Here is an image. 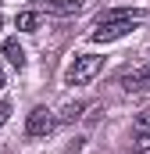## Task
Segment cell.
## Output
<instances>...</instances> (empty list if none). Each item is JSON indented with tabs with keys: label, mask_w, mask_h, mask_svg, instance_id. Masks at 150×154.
Returning <instances> with one entry per match:
<instances>
[{
	"label": "cell",
	"mask_w": 150,
	"mask_h": 154,
	"mask_svg": "<svg viewBox=\"0 0 150 154\" xmlns=\"http://www.w3.org/2000/svg\"><path fill=\"white\" fill-rule=\"evenodd\" d=\"M4 57H7L14 68H25V50H22L18 39H7V43H4Z\"/></svg>",
	"instance_id": "6"
},
{
	"label": "cell",
	"mask_w": 150,
	"mask_h": 154,
	"mask_svg": "<svg viewBox=\"0 0 150 154\" xmlns=\"http://www.w3.org/2000/svg\"><path fill=\"white\" fill-rule=\"evenodd\" d=\"M136 22L140 18H122V22H100L93 32H89V39L93 43H111V39H122V36H129L132 29H136Z\"/></svg>",
	"instance_id": "2"
},
{
	"label": "cell",
	"mask_w": 150,
	"mask_h": 154,
	"mask_svg": "<svg viewBox=\"0 0 150 154\" xmlns=\"http://www.w3.org/2000/svg\"><path fill=\"white\" fill-rule=\"evenodd\" d=\"M14 25H18L22 32H36V25H39V14H36V11H22V14L14 18Z\"/></svg>",
	"instance_id": "7"
},
{
	"label": "cell",
	"mask_w": 150,
	"mask_h": 154,
	"mask_svg": "<svg viewBox=\"0 0 150 154\" xmlns=\"http://www.w3.org/2000/svg\"><path fill=\"white\" fill-rule=\"evenodd\" d=\"M125 90L129 93H140V90H150V61H143L140 68H132V72H125Z\"/></svg>",
	"instance_id": "4"
},
{
	"label": "cell",
	"mask_w": 150,
	"mask_h": 154,
	"mask_svg": "<svg viewBox=\"0 0 150 154\" xmlns=\"http://www.w3.org/2000/svg\"><path fill=\"white\" fill-rule=\"evenodd\" d=\"M7 115H11V104H7V100H0V125L7 122Z\"/></svg>",
	"instance_id": "11"
},
{
	"label": "cell",
	"mask_w": 150,
	"mask_h": 154,
	"mask_svg": "<svg viewBox=\"0 0 150 154\" xmlns=\"http://www.w3.org/2000/svg\"><path fill=\"white\" fill-rule=\"evenodd\" d=\"M100 68H104V57H97V54H79L72 65H68V72H64V82H68V86H82V82H89L93 75H100Z\"/></svg>",
	"instance_id": "1"
},
{
	"label": "cell",
	"mask_w": 150,
	"mask_h": 154,
	"mask_svg": "<svg viewBox=\"0 0 150 154\" xmlns=\"http://www.w3.org/2000/svg\"><path fill=\"white\" fill-rule=\"evenodd\" d=\"M136 154H150V136H140L136 140Z\"/></svg>",
	"instance_id": "10"
},
{
	"label": "cell",
	"mask_w": 150,
	"mask_h": 154,
	"mask_svg": "<svg viewBox=\"0 0 150 154\" xmlns=\"http://www.w3.org/2000/svg\"><path fill=\"white\" fill-rule=\"evenodd\" d=\"M0 90H4V72H0Z\"/></svg>",
	"instance_id": "12"
},
{
	"label": "cell",
	"mask_w": 150,
	"mask_h": 154,
	"mask_svg": "<svg viewBox=\"0 0 150 154\" xmlns=\"http://www.w3.org/2000/svg\"><path fill=\"white\" fill-rule=\"evenodd\" d=\"M82 111H86V104H82V100H75V104H64V111H61V118H64V122H75V118L82 115Z\"/></svg>",
	"instance_id": "9"
},
{
	"label": "cell",
	"mask_w": 150,
	"mask_h": 154,
	"mask_svg": "<svg viewBox=\"0 0 150 154\" xmlns=\"http://www.w3.org/2000/svg\"><path fill=\"white\" fill-rule=\"evenodd\" d=\"M54 125H57V118H54V111H46V108H32L29 118H25V133L29 136H50Z\"/></svg>",
	"instance_id": "3"
},
{
	"label": "cell",
	"mask_w": 150,
	"mask_h": 154,
	"mask_svg": "<svg viewBox=\"0 0 150 154\" xmlns=\"http://www.w3.org/2000/svg\"><path fill=\"white\" fill-rule=\"evenodd\" d=\"M132 129H136V136H150V108L136 115V125H132Z\"/></svg>",
	"instance_id": "8"
},
{
	"label": "cell",
	"mask_w": 150,
	"mask_h": 154,
	"mask_svg": "<svg viewBox=\"0 0 150 154\" xmlns=\"http://www.w3.org/2000/svg\"><path fill=\"white\" fill-rule=\"evenodd\" d=\"M43 7H46L50 14H61V18H64V14H79V11L86 7V0H46Z\"/></svg>",
	"instance_id": "5"
}]
</instances>
